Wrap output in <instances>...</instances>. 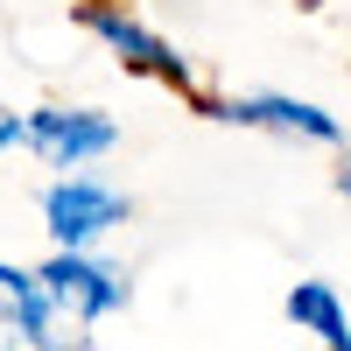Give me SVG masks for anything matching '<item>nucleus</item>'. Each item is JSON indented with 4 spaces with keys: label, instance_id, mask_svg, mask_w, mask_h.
Masks as SVG:
<instances>
[{
    "label": "nucleus",
    "instance_id": "f257e3e1",
    "mask_svg": "<svg viewBox=\"0 0 351 351\" xmlns=\"http://www.w3.org/2000/svg\"><path fill=\"white\" fill-rule=\"evenodd\" d=\"M36 274L49 281V295H56V309L71 324H106V316L127 309V274L112 260H99L92 246H56Z\"/></svg>",
    "mask_w": 351,
    "mask_h": 351
},
{
    "label": "nucleus",
    "instance_id": "f03ea898",
    "mask_svg": "<svg viewBox=\"0 0 351 351\" xmlns=\"http://www.w3.org/2000/svg\"><path fill=\"white\" fill-rule=\"evenodd\" d=\"M77 21L92 28V36H99L112 56H120L127 71H141V77H162L169 92H183V99H204V92H197V71H190L183 56H176V49L155 36V28H141V21L120 8V0H84V14H77Z\"/></svg>",
    "mask_w": 351,
    "mask_h": 351
},
{
    "label": "nucleus",
    "instance_id": "7ed1b4c3",
    "mask_svg": "<svg viewBox=\"0 0 351 351\" xmlns=\"http://www.w3.org/2000/svg\"><path fill=\"white\" fill-rule=\"evenodd\" d=\"M112 225H127V197L99 176H64V183L43 190V232L56 246H92Z\"/></svg>",
    "mask_w": 351,
    "mask_h": 351
},
{
    "label": "nucleus",
    "instance_id": "20e7f679",
    "mask_svg": "<svg viewBox=\"0 0 351 351\" xmlns=\"http://www.w3.org/2000/svg\"><path fill=\"white\" fill-rule=\"evenodd\" d=\"M112 141H120V127L99 106H36L28 112V148L49 169H84V162L112 155Z\"/></svg>",
    "mask_w": 351,
    "mask_h": 351
},
{
    "label": "nucleus",
    "instance_id": "39448f33",
    "mask_svg": "<svg viewBox=\"0 0 351 351\" xmlns=\"http://www.w3.org/2000/svg\"><path fill=\"white\" fill-rule=\"evenodd\" d=\"M197 112H211V120H232V127H267V134H295V141H316V148H337V141H344L337 112L309 106V99H288V92H246V99H197Z\"/></svg>",
    "mask_w": 351,
    "mask_h": 351
},
{
    "label": "nucleus",
    "instance_id": "423d86ee",
    "mask_svg": "<svg viewBox=\"0 0 351 351\" xmlns=\"http://www.w3.org/2000/svg\"><path fill=\"white\" fill-rule=\"evenodd\" d=\"M0 330H14L28 351L64 330V309H56L49 281L28 274V267H8V260H0Z\"/></svg>",
    "mask_w": 351,
    "mask_h": 351
},
{
    "label": "nucleus",
    "instance_id": "0eeeda50",
    "mask_svg": "<svg viewBox=\"0 0 351 351\" xmlns=\"http://www.w3.org/2000/svg\"><path fill=\"white\" fill-rule=\"evenodd\" d=\"M281 309H288V324H295V330L324 337V351L351 337V316H344V302H337V288H330V281H295Z\"/></svg>",
    "mask_w": 351,
    "mask_h": 351
},
{
    "label": "nucleus",
    "instance_id": "6e6552de",
    "mask_svg": "<svg viewBox=\"0 0 351 351\" xmlns=\"http://www.w3.org/2000/svg\"><path fill=\"white\" fill-rule=\"evenodd\" d=\"M8 148H28V112H8L0 106V155Z\"/></svg>",
    "mask_w": 351,
    "mask_h": 351
},
{
    "label": "nucleus",
    "instance_id": "1a4fd4ad",
    "mask_svg": "<svg viewBox=\"0 0 351 351\" xmlns=\"http://www.w3.org/2000/svg\"><path fill=\"white\" fill-rule=\"evenodd\" d=\"M36 351H92V337H64V330H56V337H43Z\"/></svg>",
    "mask_w": 351,
    "mask_h": 351
},
{
    "label": "nucleus",
    "instance_id": "9d476101",
    "mask_svg": "<svg viewBox=\"0 0 351 351\" xmlns=\"http://www.w3.org/2000/svg\"><path fill=\"white\" fill-rule=\"evenodd\" d=\"M337 190H344V197H351V162H344V169H337Z\"/></svg>",
    "mask_w": 351,
    "mask_h": 351
},
{
    "label": "nucleus",
    "instance_id": "9b49d317",
    "mask_svg": "<svg viewBox=\"0 0 351 351\" xmlns=\"http://www.w3.org/2000/svg\"><path fill=\"white\" fill-rule=\"evenodd\" d=\"M0 351H14V337H0Z\"/></svg>",
    "mask_w": 351,
    "mask_h": 351
},
{
    "label": "nucleus",
    "instance_id": "f8f14e48",
    "mask_svg": "<svg viewBox=\"0 0 351 351\" xmlns=\"http://www.w3.org/2000/svg\"><path fill=\"white\" fill-rule=\"evenodd\" d=\"M330 351H351V337H344V344H330Z\"/></svg>",
    "mask_w": 351,
    "mask_h": 351
}]
</instances>
